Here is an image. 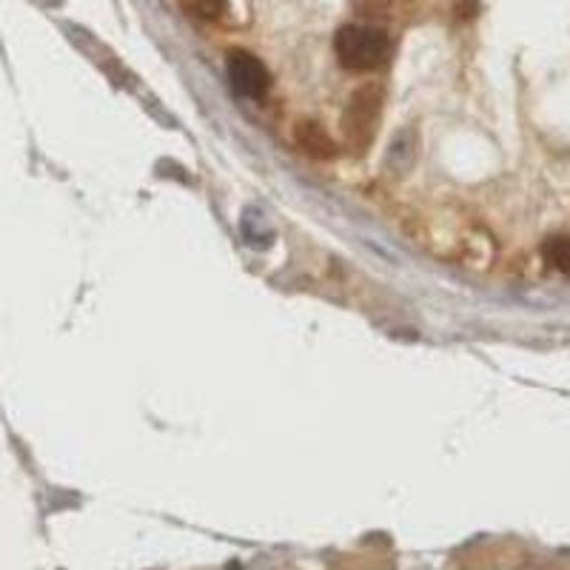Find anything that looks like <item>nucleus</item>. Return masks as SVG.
I'll return each mask as SVG.
<instances>
[{
  "label": "nucleus",
  "mask_w": 570,
  "mask_h": 570,
  "mask_svg": "<svg viewBox=\"0 0 570 570\" xmlns=\"http://www.w3.org/2000/svg\"><path fill=\"white\" fill-rule=\"evenodd\" d=\"M354 7L363 18H380V14H389L391 0H354Z\"/></svg>",
  "instance_id": "obj_7"
},
{
  "label": "nucleus",
  "mask_w": 570,
  "mask_h": 570,
  "mask_svg": "<svg viewBox=\"0 0 570 570\" xmlns=\"http://www.w3.org/2000/svg\"><path fill=\"white\" fill-rule=\"evenodd\" d=\"M294 142H297V149H303L305 155L314 157V160H331V157L337 155V142L328 131L323 129L314 120H299L294 126Z\"/></svg>",
  "instance_id": "obj_4"
},
{
  "label": "nucleus",
  "mask_w": 570,
  "mask_h": 570,
  "mask_svg": "<svg viewBox=\"0 0 570 570\" xmlns=\"http://www.w3.org/2000/svg\"><path fill=\"white\" fill-rule=\"evenodd\" d=\"M180 3L195 18H217L226 9V0H180Z\"/></svg>",
  "instance_id": "obj_6"
},
{
  "label": "nucleus",
  "mask_w": 570,
  "mask_h": 570,
  "mask_svg": "<svg viewBox=\"0 0 570 570\" xmlns=\"http://www.w3.org/2000/svg\"><path fill=\"white\" fill-rule=\"evenodd\" d=\"M334 52H337L340 66L348 71H376L389 63L391 38L383 29L351 23L340 29L334 38Z\"/></svg>",
  "instance_id": "obj_1"
},
{
  "label": "nucleus",
  "mask_w": 570,
  "mask_h": 570,
  "mask_svg": "<svg viewBox=\"0 0 570 570\" xmlns=\"http://www.w3.org/2000/svg\"><path fill=\"white\" fill-rule=\"evenodd\" d=\"M542 254L553 272L570 277V234H557L551 240H544Z\"/></svg>",
  "instance_id": "obj_5"
},
{
  "label": "nucleus",
  "mask_w": 570,
  "mask_h": 570,
  "mask_svg": "<svg viewBox=\"0 0 570 570\" xmlns=\"http://www.w3.org/2000/svg\"><path fill=\"white\" fill-rule=\"evenodd\" d=\"M380 115H383V89L380 86L368 83L351 95L343 115V135L351 149L363 151L374 140Z\"/></svg>",
  "instance_id": "obj_2"
},
{
  "label": "nucleus",
  "mask_w": 570,
  "mask_h": 570,
  "mask_svg": "<svg viewBox=\"0 0 570 570\" xmlns=\"http://www.w3.org/2000/svg\"><path fill=\"white\" fill-rule=\"evenodd\" d=\"M228 78H232L234 89L246 95V98H263L268 86H272L263 60L254 58L252 52H240V49L228 55Z\"/></svg>",
  "instance_id": "obj_3"
}]
</instances>
